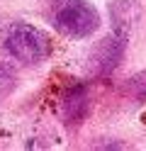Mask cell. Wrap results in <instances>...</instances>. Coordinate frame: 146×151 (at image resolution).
I'll use <instances>...</instances> for the list:
<instances>
[{
  "label": "cell",
  "mask_w": 146,
  "mask_h": 151,
  "mask_svg": "<svg viewBox=\"0 0 146 151\" xmlns=\"http://www.w3.org/2000/svg\"><path fill=\"white\" fill-rule=\"evenodd\" d=\"M3 49L7 51V56H12L19 63L37 66L51 56L54 42L39 27L27 24V22H15L7 27V32L3 37Z\"/></svg>",
  "instance_id": "6da1fadb"
},
{
  "label": "cell",
  "mask_w": 146,
  "mask_h": 151,
  "mask_svg": "<svg viewBox=\"0 0 146 151\" xmlns=\"http://www.w3.org/2000/svg\"><path fill=\"white\" fill-rule=\"evenodd\" d=\"M49 20L71 39H88L100 27V12L88 0H49Z\"/></svg>",
  "instance_id": "7a4b0ae2"
},
{
  "label": "cell",
  "mask_w": 146,
  "mask_h": 151,
  "mask_svg": "<svg viewBox=\"0 0 146 151\" xmlns=\"http://www.w3.org/2000/svg\"><path fill=\"white\" fill-rule=\"evenodd\" d=\"M127 42H129V32L127 29H114L105 39H100L93 46L90 56H88V71L93 76H97V78L110 76L119 66V61L124 59Z\"/></svg>",
  "instance_id": "3957f363"
},
{
  "label": "cell",
  "mask_w": 146,
  "mask_h": 151,
  "mask_svg": "<svg viewBox=\"0 0 146 151\" xmlns=\"http://www.w3.org/2000/svg\"><path fill=\"white\" fill-rule=\"evenodd\" d=\"M90 112V86L88 83H73L61 95V115L68 127L83 124Z\"/></svg>",
  "instance_id": "277c9868"
},
{
  "label": "cell",
  "mask_w": 146,
  "mask_h": 151,
  "mask_svg": "<svg viewBox=\"0 0 146 151\" xmlns=\"http://www.w3.org/2000/svg\"><path fill=\"white\" fill-rule=\"evenodd\" d=\"M136 15H139V10H136V5L132 3V0H117V3H112L110 7V17L114 22V29H132V22L136 20Z\"/></svg>",
  "instance_id": "5b68a950"
},
{
  "label": "cell",
  "mask_w": 146,
  "mask_h": 151,
  "mask_svg": "<svg viewBox=\"0 0 146 151\" xmlns=\"http://www.w3.org/2000/svg\"><path fill=\"white\" fill-rule=\"evenodd\" d=\"M124 93L136 98V100H146V71L132 76V78L124 83Z\"/></svg>",
  "instance_id": "8992f818"
},
{
  "label": "cell",
  "mask_w": 146,
  "mask_h": 151,
  "mask_svg": "<svg viewBox=\"0 0 146 151\" xmlns=\"http://www.w3.org/2000/svg\"><path fill=\"white\" fill-rule=\"evenodd\" d=\"M12 88H15V73H12V68L5 66V63H0V100L7 98L10 93H12Z\"/></svg>",
  "instance_id": "52a82bcc"
}]
</instances>
